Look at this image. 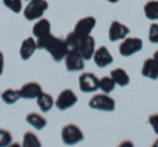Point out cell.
<instances>
[{
  "label": "cell",
  "instance_id": "6da1fadb",
  "mask_svg": "<svg viewBox=\"0 0 158 147\" xmlns=\"http://www.w3.org/2000/svg\"><path fill=\"white\" fill-rule=\"evenodd\" d=\"M37 49L46 50L56 62H61V61L65 59L66 54L69 51L66 41L62 40V38L54 37L52 34H49V36L46 38H44V40L37 41Z\"/></svg>",
  "mask_w": 158,
  "mask_h": 147
},
{
  "label": "cell",
  "instance_id": "7a4b0ae2",
  "mask_svg": "<svg viewBox=\"0 0 158 147\" xmlns=\"http://www.w3.org/2000/svg\"><path fill=\"white\" fill-rule=\"evenodd\" d=\"M49 8V4L46 0H31L28 3V6L24 8V17L29 21L38 20L44 16V13L46 12Z\"/></svg>",
  "mask_w": 158,
  "mask_h": 147
},
{
  "label": "cell",
  "instance_id": "3957f363",
  "mask_svg": "<svg viewBox=\"0 0 158 147\" xmlns=\"http://www.w3.org/2000/svg\"><path fill=\"white\" fill-rule=\"evenodd\" d=\"M61 137H62L63 143L66 146L77 145L85 139L83 131L79 129V126H77L75 124H67L63 126V129L61 131Z\"/></svg>",
  "mask_w": 158,
  "mask_h": 147
},
{
  "label": "cell",
  "instance_id": "277c9868",
  "mask_svg": "<svg viewBox=\"0 0 158 147\" xmlns=\"http://www.w3.org/2000/svg\"><path fill=\"white\" fill-rule=\"evenodd\" d=\"M88 106L95 110H103V112H113L116 108V102L108 93L103 95H95L92 96L88 101Z\"/></svg>",
  "mask_w": 158,
  "mask_h": 147
},
{
  "label": "cell",
  "instance_id": "5b68a950",
  "mask_svg": "<svg viewBox=\"0 0 158 147\" xmlns=\"http://www.w3.org/2000/svg\"><path fill=\"white\" fill-rule=\"evenodd\" d=\"M142 40L138 37H125L118 46V51L123 57H132L136 53L142 50Z\"/></svg>",
  "mask_w": 158,
  "mask_h": 147
},
{
  "label": "cell",
  "instance_id": "8992f818",
  "mask_svg": "<svg viewBox=\"0 0 158 147\" xmlns=\"http://www.w3.org/2000/svg\"><path fill=\"white\" fill-rule=\"evenodd\" d=\"M63 61H65L67 71H83V68H85V59L77 49H69Z\"/></svg>",
  "mask_w": 158,
  "mask_h": 147
},
{
  "label": "cell",
  "instance_id": "52a82bcc",
  "mask_svg": "<svg viewBox=\"0 0 158 147\" xmlns=\"http://www.w3.org/2000/svg\"><path fill=\"white\" fill-rule=\"evenodd\" d=\"M78 102V96L75 95V92L70 88H66V89H63L61 93L58 95L56 102H54V105H56L59 110H67L73 108Z\"/></svg>",
  "mask_w": 158,
  "mask_h": 147
},
{
  "label": "cell",
  "instance_id": "ba28073f",
  "mask_svg": "<svg viewBox=\"0 0 158 147\" xmlns=\"http://www.w3.org/2000/svg\"><path fill=\"white\" fill-rule=\"evenodd\" d=\"M79 88L85 93H92L99 89V79L94 72H83L79 76Z\"/></svg>",
  "mask_w": 158,
  "mask_h": 147
},
{
  "label": "cell",
  "instance_id": "9c48e42d",
  "mask_svg": "<svg viewBox=\"0 0 158 147\" xmlns=\"http://www.w3.org/2000/svg\"><path fill=\"white\" fill-rule=\"evenodd\" d=\"M95 26H96V18L94 16H86V17H82L81 20L75 24V28H74L73 32L75 33L79 38H83V37L90 36Z\"/></svg>",
  "mask_w": 158,
  "mask_h": 147
},
{
  "label": "cell",
  "instance_id": "30bf717a",
  "mask_svg": "<svg viewBox=\"0 0 158 147\" xmlns=\"http://www.w3.org/2000/svg\"><path fill=\"white\" fill-rule=\"evenodd\" d=\"M77 50L81 53V55L83 57L85 61H90L94 57V53H95V50H96L95 49V38H94L91 34L87 36V37L81 38Z\"/></svg>",
  "mask_w": 158,
  "mask_h": 147
},
{
  "label": "cell",
  "instance_id": "8fae6325",
  "mask_svg": "<svg viewBox=\"0 0 158 147\" xmlns=\"http://www.w3.org/2000/svg\"><path fill=\"white\" fill-rule=\"evenodd\" d=\"M129 34V28L124 24L118 22V21H112L111 26H110V30H108V38L112 41V42H116V41H123L125 37H128Z\"/></svg>",
  "mask_w": 158,
  "mask_h": 147
},
{
  "label": "cell",
  "instance_id": "7c38bea8",
  "mask_svg": "<svg viewBox=\"0 0 158 147\" xmlns=\"http://www.w3.org/2000/svg\"><path fill=\"white\" fill-rule=\"evenodd\" d=\"M52 25H50V21L48 18H38L37 22L33 25L32 29V33H33V37L36 38V41L40 40H44L46 38L49 34H52Z\"/></svg>",
  "mask_w": 158,
  "mask_h": 147
},
{
  "label": "cell",
  "instance_id": "4fadbf2b",
  "mask_svg": "<svg viewBox=\"0 0 158 147\" xmlns=\"http://www.w3.org/2000/svg\"><path fill=\"white\" fill-rule=\"evenodd\" d=\"M19 91H20L21 99L33 100V99H37L38 95L42 92V87L37 81H29V83H25Z\"/></svg>",
  "mask_w": 158,
  "mask_h": 147
},
{
  "label": "cell",
  "instance_id": "5bb4252c",
  "mask_svg": "<svg viewBox=\"0 0 158 147\" xmlns=\"http://www.w3.org/2000/svg\"><path fill=\"white\" fill-rule=\"evenodd\" d=\"M92 59H94V62H95V65L98 67L104 68L113 62V57L110 53V50L107 49V46H100L99 49H96L95 53H94Z\"/></svg>",
  "mask_w": 158,
  "mask_h": 147
},
{
  "label": "cell",
  "instance_id": "9a60e30c",
  "mask_svg": "<svg viewBox=\"0 0 158 147\" xmlns=\"http://www.w3.org/2000/svg\"><path fill=\"white\" fill-rule=\"evenodd\" d=\"M141 74H142V76L148 77V79H152V80L158 79V61L154 57L145 59L142 68H141Z\"/></svg>",
  "mask_w": 158,
  "mask_h": 147
},
{
  "label": "cell",
  "instance_id": "2e32d148",
  "mask_svg": "<svg viewBox=\"0 0 158 147\" xmlns=\"http://www.w3.org/2000/svg\"><path fill=\"white\" fill-rule=\"evenodd\" d=\"M37 50V41L34 37H27L25 40L21 42L20 46V58L23 61H28L31 58L34 51Z\"/></svg>",
  "mask_w": 158,
  "mask_h": 147
},
{
  "label": "cell",
  "instance_id": "e0dca14e",
  "mask_svg": "<svg viewBox=\"0 0 158 147\" xmlns=\"http://www.w3.org/2000/svg\"><path fill=\"white\" fill-rule=\"evenodd\" d=\"M54 99L50 93H45V92H41L37 97V104L38 108L42 113H48V112L52 110V108L54 106Z\"/></svg>",
  "mask_w": 158,
  "mask_h": 147
},
{
  "label": "cell",
  "instance_id": "ac0fdd59",
  "mask_svg": "<svg viewBox=\"0 0 158 147\" xmlns=\"http://www.w3.org/2000/svg\"><path fill=\"white\" fill-rule=\"evenodd\" d=\"M111 77L116 83V85H120V87H127L131 81V77L124 68H115V70H112Z\"/></svg>",
  "mask_w": 158,
  "mask_h": 147
},
{
  "label": "cell",
  "instance_id": "d6986e66",
  "mask_svg": "<svg viewBox=\"0 0 158 147\" xmlns=\"http://www.w3.org/2000/svg\"><path fill=\"white\" fill-rule=\"evenodd\" d=\"M27 122L37 130H42L48 124L45 117H44L42 114L37 113V112H31V113L27 116Z\"/></svg>",
  "mask_w": 158,
  "mask_h": 147
},
{
  "label": "cell",
  "instance_id": "ffe728a7",
  "mask_svg": "<svg viewBox=\"0 0 158 147\" xmlns=\"http://www.w3.org/2000/svg\"><path fill=\"white\" fill-rule=\"evenodd\" d=\"M0 97H2V100L8 105H12V104L17 102L20 99H21V96H20V91L19 89H12V88L6 89L2 95H0Z\"/></svg>",
  "mask_w": 158,
  "mask_h": 147
},
{
  "label": "cell",
  "instance_id": "44dd1931",
  "mask_svg": "<svg viewBox=\"0 0 158 147\" xmlns=\"http://www.w3.org/2000/svg\"><path fill=\"white\" fill-rule=\"evenodd\" d=\"M144 13L146 18H149L152 21L158 20V3L154 0H150L144 6Z\"/></svg>",
  "mask_w": 158,
  "mask_h": 147
},
{
  "label": "cell",
  "instance_id": "7402d4cb",
  "mask_svg": "<svg viewBox=\"0 0 158 147\" xmlns=\"http://www.w3.org/2000/svg\"><path fill=\"white\" fill-rule=\"evenodd\" d=\"M115 87L116 83L113 81L111 76H103L102 79H99V89L103 93H111V92L115 91Z\"/></svg>",
  "mask_w": 158,
  "mask_h": 147
},
{
  "label": "cell",
  "instance_id": "603a6c76",
  "mask_svg": "<svg viewBox=\"0 0 158 147\" xmlns=\"http://www.w3.org/2000/svg\"><path fill=\"white\" fill-rule=\"evenodd\" d=\"M23 146L24 147H41V141L33 131H27L23 137Z\"/></svg>",
  "mask_w": 158,
  "mask_h": 147
},
{
  "label": "cell",
  "instance_id": "cb8c5ba5",
  "mask_svg": "<svg viewBox=\"0 0 158 147\" xmlns=\"http://www.w3.org/2000/svg\"><path fill=\"white\" fill-rule=\"evenodd\" d=\"M3 4L13 13H20L23 11V0H3Z\"/></svg>",
  "mask_w": 158,
  "mask_h": 147
},
{
  "label": "cell",
  "instance_id": "d4e9b609",
  "mask_svg": "<svg viewBox=\"0 0 158 147\" xmlns=\"http://www.w3.org/2000/svg\"><path fill=\"white\" fill-rule=\"evenodd\" d=\"M12 133L6 129H0V147H7L12 145Z\"/></svg>",
  "mask_w": 158,
  "mask_h": 147
},
{
  "label": "cell",
  "instance_id": "484cf974",
  "mask_svg": "<svg viewBox=\"0 0 158 147\" xmlns=\"http://www.w3.org/2000/svg\"><path fill=\"white\" fill-rule=\"evenodd\" d=\"M65 41L67 43V47L69 49H78V45H79V41H81V38L74 32H71L70 34H67V37L65 38Z\"/></svg>",
  "mask_w": 158,
  "mask_h": 147
},
{
  "label": "cell",
  "instance_id": "4316f807",
  "mask_svg": "<svg viewBox=\"0 0 158 147\" xmlns=\"http://www.w3.org/2000/svg\"><path fill=\"white\" fill-rule=\"evenodd\" d=\"M148 37H149V41L152 43H158V24L153 22L150 28H149V34H148Z\"/></svg>",
  "mask_w": 158,
  "mask_h": 147
},
{
  "label": "cell",
  "instance_id": "83f0119b",
  "mask_svg": "<svg viewBox=\"0 0 158 147\" xmlns=\"http://www.w3.org/2000/svg\"><path fill=\"white\" fill-rule=\"evenodd\" d=\"M149 125L153 127L154 133L158 135V113H154V114H150L149 116Z\"/></svg>",
  "mask_w": 158,
  "mask_h": 147
},
{
  "label": "cell",
  "instance_id": "f1b7e54d",
  "mask_svg": "<svg viewBox=\"0 0 158 147\" xmlns=\"http://www.w3.org/2000/svg\"><path fill=\"white\" fill-rule=\"evenodd\" d=\"M3 70H4V55H3V53L0 51V75L3 74Z\"/></svg>",
  "mask_w": 158,
  "mask_h": 147
},
{
  "label": "cell",
  "instance_id": "f546056e",
  "mask_svg": "<svg viewBox=\"0 0 158 147\" xmlns=\"http://www.w3.org/2000/svg\"><path fill=\"white\" fill-rule=\"evenodd\" d=\"M108 3H112V4H115V3H117V2H120V0H107Z\"/></svg>",
  "mask_w": 158,
  "mask_h": 147
},
{
  "label": "cell",
  "instance_id": "4dcf8cb0",
  "mask_svg": "<svg viewBox=\"0 0 158 147\" xmlns=\"http://www.w3.org/2000/svg\"><path fill=\"white\" fill-rule=\"evenodd\" d=\"M154 58H156V59L158 61V50H157V51H156V54H154Z\"/></svg>",
  "mask_w": 158,
  "mask_h": 147
},
{
  "label": "cell",
  "instance_id": "1f68e13d",
  "mask_svg": "<svg viewBox=\"0 0 158 147\" xmlns=\"http://www.w3.org/2000/svg\"><path fill=\"white\" fill-rule=\"evenodd\" d=\"M153 146H156V147H158V139L154 142V143H153Z\"/></svg>",
  "mask_w": 158,
  "mask_h": 147
},
{
  "label": "cell",
  "instance_id": "d6a6232c",
  "mask_svg": "<svg viewBox=\"0 0 158 147\" xmlns=\"http://www.w3.org/2000/svg\"><path fill=\"white\" fill-rule=\"evenodd\" d=\"M0 95H2V92H0Z\"/></svg>",
  "mask_w": 158,
  "mask_h": 147
},
{
  "label": "cell",
  "instance_id": "836d02e7",
  "mask_svg": "<svg viewBox=\"0 0 158 147\" xmlns=\"http://www.w3.org/2000/svg\"><path fill=\"white\" fill-rule=\"evenodd\" d=\"M157 3H158V0H157Z\"/></svg>",
  "mask_w": 158,
  "mask_h": 147
},
{
  "label": "cell",
  "instance_id": "e575fe53",
  "mask_svg": "<svg viewBox=\"0 0 158 147\" xmlns=\"http://www.w3.org/2000/svg\"><path fill=\"white\" fill-rule=\"evenodd\" d=\"M29 2H31V0H29Z\"/></svg>",
  "mask_w": 158,
  "mask_h": 147
}]
</instances>
